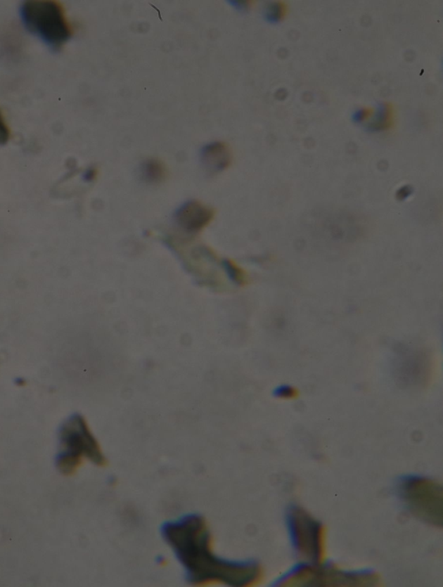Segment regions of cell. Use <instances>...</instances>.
<instances>
[{
    "mask_svg": "<svg viewBox=\"0 0 443 587\" xmlns=\"http://www.w3.org/2000/svg\"><path fill=\"white\" fill-rule=\"evenodd\" d=\"M160 532L184 567L191 584L250 586L262 579V568L254 560H229L213 553L211 533L200 515H186L164 522Z\"/></svg>",
    "mask_w": 443,
    "mask_h": 587,
    "instance_id": "6da1fadb",
    "label": "cell"
},
{
    "mask_svg": "<svg viewBox=\"0 0 443 587\" xmlns=\"http://www.w3.org/2000/svg\"><path fill=\"white\" fill-rule=\"evenodd\" d=\"M59 442L56 467L66 476L76 473L84 458L100 467L107 465L100 444L82 415L75 414L63 424L59 431Z\"/></svg>",
    "mask_w": 443,
    "mask_h": 587,
    "instance_id": "7a4b0ae2",
    "label": "cell"
},
{
    "mask_svg": "<svg viewBox=\"0 0 443 587\" xmlns=\"http://www.w3.org/2000/svg\"><path fill=\"white\" fill-rule=\"evenodd\" d=\"M23 24L53 51L61 50L72 36L61 4L53 0L26 1L21 6Z\"/></svg>",
    "mask_w": 443,
    "mask_h": 587,
    "instance_id": "3957f363",
    "label": "cell"
},
{
    "mask_svg": "<svg viewBox=\"0 0 443 587\" xmlns=\"http://www.w3.org/2000/svg\"><path fill=\"white\" fill-rule=\"evenodd\" d=\"M399 495L411 513L435 527H442L443 491L441 484L425 477H406L399 484Z\"/></svg>",
    "mask_w": 443,
    "mask_h": 587,
    "instance_id": "277c9868",
    "label": "cell"
},
{
    "mask_svg": "<svg viewBox=\"0 0 443 587\" xmlns=\"http://www.w3.org/2000/svg\"><path fill=\"white\" fill-rule=\"evenodd\" d=\"M291 540L300 559L310 564H320L325 558V529L320 522L299 507L288 513Z\"/></svg>",
    "mask_w": 443,
    "mask_h": 587,
    "instance_id": "5b68a950",
    "label": "cell"
},
{
    "mask_svg": "<svg viewBox=\"0 0 443 587\" xmlns=\"http://www.w3.org/2000/svg\"><path fill=\"white\" fill-rule=\"evenodd\" d=\"M374 574H345L333 568L306 567L289 576L283 586H373L377 583Z\"/></svg>",
    "mask_w": 443,
    "mask_h": 587,
    "instance_id": "8992f818",
    "label": "cell"
},
{
    "mask_svg": "<svg viewBox=\"0 0 443 587\" xmlns=\"http://www.w3.org/2000/svg\"><path fill=\"white\" fill-rule=\"evenodd\" d=\"M214 212L198 201L184 204L176 212L175 220L179 227L189 233H197L212 221Z\"/></svg>",
    "mask_w": 443,
    "mask_h": 587,
    "instance_id": "52a82bcc",
    "label": "cell"
},
{
    "mask_svg": "<svg viewBox=\"0 0 443 587\" xmlns=\"http://www.w3.org/2000/svg\"><path fill=\"white\" fill-rule=\"evenodd\" d=\"M201 160L206 169L217 173L230 166L231 153L228 146L223 142H213L202 149Z\"/></svg>",
    "mask_w": 443,
    "mask_h": 587,
    "instance_id": "ba28073f",
    "label": "cell"
},
{
    "mask_svg": "<svg viewBox=\"0 0 443 587\" xmlns=\"http://www.w3.org/2000/svg\"><path fill=\"white\" fill-rule=\"evenodd\" d=\"M167 168L159 160L150 159L142 165L141 175L144 181L151 184H158L166 179Z\"/></svg>",
    "mask_w": 443,
    "mask_h": 587,
    "instance_id": "9c48e42d",
    "label": "cell"
},
{
    "mask_svg": "<svg viewBox=\"0 0 443 587\" xmlns=\"http://www.w3.org/2000/svg\"><path fill=\"white\" fill-rule=\"evenodd\" d=\"M393 112L392 108L389 104H385L379 108L376 121L374 122L373 129L374 130H383L390 128L392 123Z\"/></svg>",
    "mask_w": 443,
    "mask_h": 587,
    "instance_id": "30bf717a",
    "label": "cell"
},
{
    "mask_svg": "<svg viewBox=\"0 0 443 587\" xmlns=\"http://www.w3.org/2000/svg\"><path fill=\"white\" fill-rule=\"evenodd\" d=\"M226 270L229 272L231 278L234 280V282L243 285L247 283V276L245 272L242 269H240L238 265H236L232 262L229 261L226 264Z\"/></svg>",
    "mask_w": 443,
    "mask_h": 587,
    "instance_id": "8fae6325",
    "label": "cell"
},
{
    "mask_svg": "<svg viewBox=\"0 0 443 587\" xmlns=\"http://www.w3.org/2000/svg\"><path fill=\"white\" fill-rule=\"evenodd\" d=\"M274 396L278 399H292L297 397L298 391L288 385H281L274 391Z\"/></svg>",
    "mask_w": 443,
    "mask_h": 587,
    "instance_id": "7c38bea8",
    "label": "cell"
},
{
    "mask_svg": "<svg viewBox=\"0 0 443 587\" xmlns=\"http://www.w3.org/2000/svg\"><path fill=\"white\" fill-rule=\"evenodd\" d=\"M285 12H286V8H285L284 4H274L269 8L268 18L270 21H279L285 16Z\"/></svg>",
    "mask_w": 443,
    "mask_h": 587,
    "instance_id": "4fadbf2b",
    "label": "cell"
},
{
    "mask_svg": "<svg viewBox=\"0 0 443 587\" xmlns=\"http://www.w3.org/2000/svg\"><path fill=\"white\" fill-rule=\"evenodd\" d=\"M10 130L0 112V145H5L9 141Z\"/></svg>",
    "mask_w": 443,
    "mask_h": 587,
    "instance_id": "5bb4252c",
    "label": "cell"
},
{
    "mask_svg": "<svg viewBox=\"0 0 443 587\" xmlns=\"http://www.w3.org/2000/svg\"><path fill=\"white\" fill-rule=\"evenodd\" d=\"M370 110H360L354 115L355 122H362L364 120L368 119L371 115Z\"/></svg>",
    "mask_w": 443,
    "mask_h": 587,
    "instance_id": "9a60e30c",
    "label": "cell"
}]
</instances>
